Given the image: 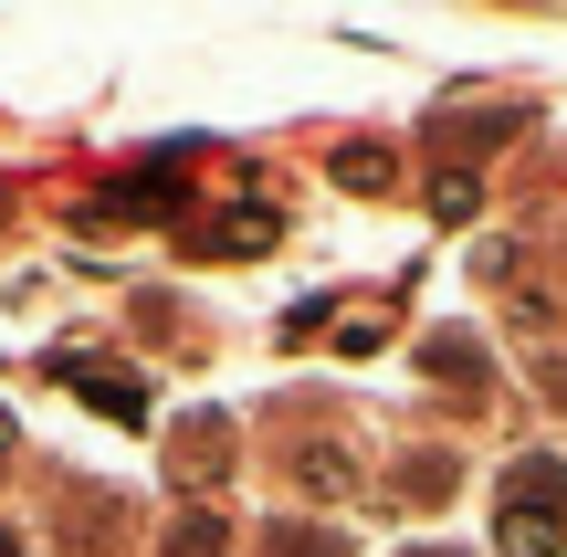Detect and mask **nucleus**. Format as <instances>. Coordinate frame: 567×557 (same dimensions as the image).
Wrapping results in <instances>:
<instances>
[{
  "mask_svg": "<svg viewBox=\"0 0 567 557\" xmlns=\"http://www.w3.org/2000/svg\"><path fill=\"white\" fill-rule=\"evenodd\" d=\"M421 369H431V379H452V390H473V379H484V358H473V337H431Z\"/></svg>",
  "mask_w": 567,
  "mask_h": 557,
  "instance_id": "nucleus-4",
  "label": "nucleus"
},
{
  "mask_svg": "<svg viewBox=\"0 0 567 557\" xmlns=\"http://www.w3.org/2000/svg\"><path fill=\"white\" fill-rule=\"evenodd\" d=\"M0 463H11V411H0Z\"/></svg>",
  "mask_w": 567,
  "mask_h": 557,
  "instance_id": "nucleus-10",
  "label": "nucleus"
},
{
  "mask_svg": "<svg viewBox=\"0 0 567 557\" xmlns=\"http://www.w3.org/2000/svg\"><path fill=\"white\" fill-rule=\"evenodd\" d=\"M274 557H347V547L326 537V526H295V516H284V526H274Z\"/></svg>",
  "mask_w": 567,
  "mask_h": 557,
  "instance_id": "nucleus-8",
  "label": "nucleus"
},
{
  "mask_svg": "<svg viewBox=\"0 0 567 557\" xmlns=\"http://www.w3.org/2000/svg\"><path fill=\"white\" fill-rule=\"evenodd\" d=\"M221 547H231V526L210 516V505H200V516H179V526H168V557H221Z\"/></svg>",
  "mask_w": 567,
  "mask_h": 557,
  "instance_id": "nucleus-5",
  "label": "nucleus"
},
{
  "mask_svg": "<svg viewBox=\"0 0 567 557\" xmlns=\"http://www.w3.org/2000/svg\"><path fill=\"white\" fill-rule=\"evenodd\" d=\"M494 547L505 557H557L567 547V463L557 453L505 463V484H494Z\"/></svg>",
  "mask_w": 567,
  "mask_h": 557,
  "instance_id": "nucleus-1",
  "label": "nucleus"
},
{
  "mask_svg": "<svg viewBox=\"0 0 567 557\" xmlns=\"http://www.w3.org/2000/svg\"><path fill=\"white\" fill-rule=\"evenodd\" d=\"M295 484H305V495H347V453H326V442L295 453Z\"/></svg>",
  "mask_w": 567,
  "mask_h": 557,
  "instance_id": "nucleus-7",
  "label": "nucleus"
},
{
  "mask_svg": "<svg viewBox=\"0 0 567 557\" xmlns=\"http://www.w3.org/2000/svg\"><path fill=\"white\" fill-rule=\"evenodd\" d=\"M274 243V210H231V221L200 231V252H264Z\"/></svg>",
  "mask_w": 567,
  "mask_h": 557,
  "instance_id": "nucleus-3",
  "label": "nucleus"
},
{
  "mask_svg": "<svg viewBox=\"0 0 567 557\" xmlns=\"http://www.w3.org/2000/svg\"><path fill=\"white\" fill-rule=\"evenodd\" d=\"M0 557H21V537H11V526H0Z\"/></svg>",
  "mask_w": 567,
  "mask_h": 557,
  "instance_id": "nucleus-11",
  "label": "nucleus"
},
{
  "mask_svg": "<svg viewBox=\"0 0 567 557\" xmlns=\"http://www.w3.org/2000/svg\"><path fill=\"white\" fill-rule=\"evenodd\" d=\"M337 179H347V189H389V147H347Z\"/></svg>",
  "mask_w": 567,
  "mask_h": 557,
  "instance_id": "nucleus-9",
  "label": "nucleus"
},
{
  "mask_svg": "<svg viewBox=\"0 0 567 557\" xmlns=\"http://www.w3.org/2000/svg\"><path fill=\"white\" fill-rule=\"evenodd\" d=\"M515 137V116H442V158H463V147H494Z\"/></svg>",
  "mask_w": 567,
  "mask_h": 557,
  "instance_id": "nucleus-6",
  "label": "nucleus"
},
{
  "mask_svg": "<svg viewBox=\"0 0 567 557\" xmlns=\"http://www.w3.org/2000/svg\"><path fill=\"white\" fill-rule=\"evenodd\" d=\"M63 379H74V390L95 400V411H116V421H137V411H147V390H137L126 369H74V358H63Z\"/></svg>",
  "mask_w": 567,
  "mask_h": 557,
  "instance_id": "nucleus-2",
  "label": "nucleus"
}]
</instances>
